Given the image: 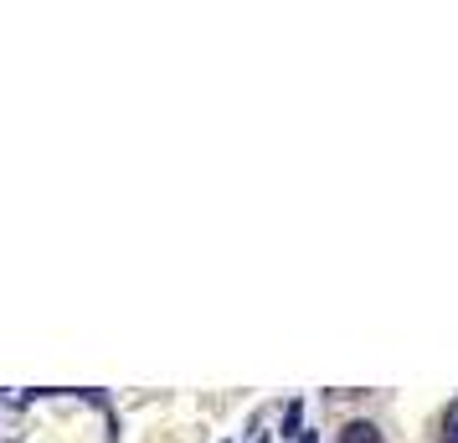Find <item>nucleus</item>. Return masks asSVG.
<instances>
[{
  "instance_id": "nucleus-3",
  "label": "nucleus",
  "mask_w": 458,
  "mask_h": 443,
  "mask_svg": "<svg viewBox=\"0 0 458 443\" xmlns=\"http://www.w3.org/2000/svg\"><path fill=\"white\" fill-rule=\"evenodd\" d=\"M443 443H458V433H454V439H443Z\"/></svg>"
},
{
  "instance_id": "nucleus-1",
  "label": "nucleus",
  "mask_w": 458,
  "mask_h": 443,
  "mask_svg": "<svg viewBox=\"0 0 458 443\" xmlns=\"http://www.w3.org/2000/svg\"><path fill=\"white\" fill-rule=\"evenodd\" d=\"M340 443H381V428H376V422H366V418H355V422H345Z\"/></svg>"
},
{
  "instance_id": "nucleus-2",
  "label": "nucleus",
  "mask_w": 458,
  "mask_h": 443,
  "mask_svg": "<svg viewBox=\"0 0 458 443\" xmlns=\"http://www.w3.org/2000/svg\"><path fill=\"white\" fill-rule=\"evenodd\" d=\"M454 433H458V402L448 407V422H443V439H454Z\"/></svg>"
}]
</instances>
